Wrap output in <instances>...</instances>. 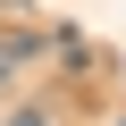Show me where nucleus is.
I'll use <instances>...</instances> for the list:
<instances>
[{
    "label": "nucleus",
    "instance_id": "obj_1",
    "mask_svg": "<svg viewBox=\"0 0 126 126\" xmlns=\"http://www.w3.org/2000/svg\"><path fill=\"white\" fill-rule=\"evenodd\" d=\"M9 126H50V118H42V109H25V118H9Z\"/></svg>",
    "mask_w": 126,
    "mask_h": 126
}]
</instances>
